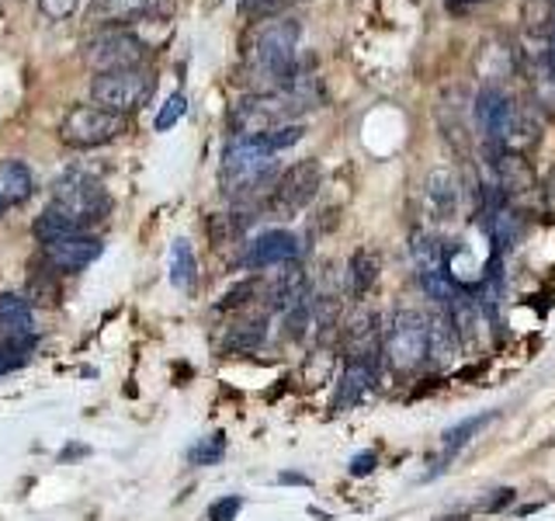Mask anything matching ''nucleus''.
Returning a JSON list of instances; mask_svg holds the SVG:
<instances>
[{
    "instance_id": "25",
    "label": "nucleus",
    "mask_w": 555,
    "mask_h": 521,
    "mask_svg": "<svg viewBox=\"0 0 555 521\" xmlns=\"http://www.w3.org/2000/svg\"><path fill=\"white\" fill-rule=\"evenodd\" d=\"M222 456H225V434L222 431L208 434V439H202V442H195L188 448V459L195 466H216Z\"/></svg>"
},
{
    "instance_id": "9",
    "label": "nucleus",
    "mask_w": 555,
    "mask_h": 521,
    "mask_svg": "<svg viewBox=\"0 0 555 521\" xmlns=\"http://www.w3.org/2000/svg\"><path fill=\"white\" fill-rule=\"evenodd\" d=\"M150 56V46L129 28H104L83 42V63L98 74H115V69L143 66Z\"/></svg>"
},
{
    "instance_id": "4",
    "label": "nucleus",
    "mask_w": 555,
    "mask_h": 521,
    "mask_svg": "<svg viewBox=\"0 0 555 521\" xmlns=\"http://www.w3.org/2000/svg\"><path fill=\"white\" fill-rule=\"evenodd\" d=\"M382 358H386L389 369L399 376L430 365V313L416 306H399L386 327Z\"/></svg>"
},
{
    "instance_id": "16",
    "label": "nucleus",
    "mask_w": 555,
    "mask_h": 521,
    "mask_svg": "<svg viewBox=\"0 0 555 521\" xmlns=\"http://www.w3.org/2000/svg\"><path fill=\"white\" fill-rule=\"evenodd\" d=\"M35 195V178L28 164L22 161H4L0 164V219H4L11 208L25 205Z\"/></svg>"
},
{
    "instance_id": "19",
    "label": "nucleus",
    "mask_w": 555,
    "mask_h": 521,
    "mask_svg": "<svg viewBox=\"0 0 555 521\" xmlns=\"http://www.w3.org/2000/svg\"><path fill=\"white\" fill-rule=\"evenodd\" d=\"M378 271H382V260L372 247H358L347 260V289H351L354 300H364L375 282H378Z\"/></svg>"
},
{
    "instance_id": "8",
    "label": "nucleus",
    "mask_w": 555,
    "mask_h": 521,
    "mask_svg": "<svg viewBox=\"0 0 555 521\" xmlns=\"http://www.w3.org/2000/svg\"><path fill=\"white\" fill-rule=\"evenodd\" d=\"M126 132V118L101 104H74L60 122V139L74 150H98Z\"/></svg>"
},
{
    "instance_id": "28",
    "label": "nucleus",
    "mask_w": 555,
    "mask_h": 521,
    "mask_svg": "<svg viewBox=\"0 0 555 521\" xmlns=\"http://www.w3.org/2000/svg\"><path fill=\"white\" fill-rule=\"evenodd\" d=\"M31 347H22V344H0V376H8L14 369H22L28 361Z\"/></svg>"
},
{
    "instance_id": "1",
    "label": "nucleus",
    "mask_w": 555,
    "mask_h": 521,
    "mask_svg": "<svg viewBox=\"0 0 555 521\" xmlns=\"http://www.w3.org/2000/svg\"><path fill=\"white\" fill-rule=\"evenodd\" d=\"M299 39H302V25L285 14L257 25L254 39L243 49V69H240L250 94L285 91V87L309 77V63L299 60Z\"/></svg>"
},
{
    "instance_id": "31",
    "label": "nucleus",
    "mask_w": 555,
    "mask_h": 521,
    "mask_svg": "<svg viewBox=\"0 0 555 521\" xmlns=\"http://www.w3.org/2000/svg\"><path fill=\"white\" fill-rule=\"evenodd\" d=\"M77 8H80V0H39V11L49 17V22H66Z\"/></svg>"
},
{
    "instance_id": "12",
    "label": "nucleus",
    "mask_w": 555,
    "mask_h": 521,
    "mask_svg": "<svg viewBox=\"0 0 555 521\" xmlns=\"http://www.w3.org/2000/svg\"><path fill=\"white\" fill-rule=\"evenodd\" d=\"M0 344L35 347V313L17 292H0Z\"/></svg>"
},
{
    "instance_id": "23",
    "label": "nucleus",
    "mask_w": 555,
    "mask_h": 521,
    "mask_svg": "<svg viewBox=\"0 0 555 521\" xmlns=\"http://www.w3.org/2000/svg\"><path fill=\"white\" fill-rule=\"evenodd\" d=\"M31 233L39 243H49V240H60V237H69V233H83V230L66 213H60L56 205H46V213L35 216Z\"/></svg>"
},
{
    "instance_id": "30",
    "label": "nucleus",
    "mask_w": 555,
    "mask_h": 521,
    "mask_svg": "<svg viewBox=\"0 0 555 521\" xmlns=\"http://www.w3.org/2000/svg\"><path fill=\"white\" fill-rule=\"evenodd\" d=\"M240 508H243V497H219L212 508H208V521H236V514H240Z\"/></svg>"
},
{
    "instance_id": "14",
    "label": "nucleus",
    "mask_w": 555,
    "mask_h": 521,
    "mask_svg": "<svg viewBox=\"0 0 555 521\" xmlns=\"http://www.w3.org/2000/svg\"><path fill=\"white\" fill-rule=\"evenodd\" d=\"M309 278L299 265H285V271H278L271 282L264 285V303L274 313H288L292 306H299L309 300Z\"/></svg>"
},
{
    "instance_id": "36",
    "label": "nucleus",
    "mask_w": 555,
    "mask_h": 521,
    "mask_svg": "<svg viewBox=\"0 0 555 521\" xmlns=\"http://www.w3.org/2000/svg\"><path fill=\"white\" fill-rule=\"evenodd\" d=\"M545 46L555 49V14H552V22H548V35H545Z\"/></svg>"
},
{
    "instance_id": "26",
    "label": "nucleus",
    "mask_w": 555,
    "mask_h": 521,
    "mask_svg": "<svg viewBox=\"0 0 555 521\" xmlns=\"http://www.w3.org/2000/svg\"><path fill=\"white\" fill-rule=\"evenodd\" d=\"M295 4H302V0H240V11L254 17V22H271V17H282Z\"/></svg>"
},
{
    "instance_id": "15",
    "label": "nucleus",
    "mask_w": 555,
    "mask_h": 521,
    "mask_svg": "<svg viewBox=\"0 0 555 521\" xmlns=\"http://www.w3.org/2000/svg\"><path fill=\"white\" fill-rule=\"evenodd\" d=\"M378 386V365L369 361H347L340 382H337V396H334V410H351L358 407L364 396Z\"/></svg>"
},
{
    "instance_id": "5",
    "label": "nucleus",
    "mask_w": 555,
    "mask_h": 521,
    "mask_svg": "<svg viewBox=\"0 0 555 521\" xmlns=\"http://www.w3.org/2000/svg\"><path fill=\"white\" fill-rule=\"evenodd\" d=\"M49 205H56L60 213H66L69 219L80 226V230L101 223L104 216L112 213L108 191L101 188L98 178H91V174H83V170L60 174L56 185H52V202Z\"/></svg>"
},
{
    "instance_id": "37",
    "label": "nucleus",
    "mask_w": 555,
    "mask_h": 521,
    "mask_svg": "<svg viewBox=\"0 0 555 521\" xmlns=\"http://www.w3.org/2000/svg\"><path fill=\"white\" fill-rule=\"evenodd\" d=\"M441 521H468L465 514H448V518H441Z\"/></svg>"
},
{
    "instance_id": "3",
    "label": "nucleus",
    "mask_w": 555,
    "mask_h": 521,
    "mask_svg": "<svg viewBox=\"0 0 555 521\" xmlns=\"http://www.w3.org/2000/svg\"><path fill=\"white\" fill-rule=\"evenodd\" d=\"M278 161L271 153L250 147L243 136H233L230 147L222 153V167H219V185L222 195L233 202H264L268 191L278 181Z\"/></svg>"
},
{
    "instance_id": "21",
    "label": "nucleus",
    "mask_w": 555,
    "mask_h": 521,
    "mask_svg": "<svg viewBox=\"0 0 555 521\" xmlns=\"http://www.w3.org/2000/svg\"><path fill=\"white\" fill-rule=\"evenodd\" d=\"M170 282L181 292H191L198 282V260L188 240H173V247H170Z\"/></svg>"
},
{
    "instance_id": "29",
    "label": "nucleus",
    "mask_w": 555,
    "mask_h": 521,
    "mask_svg": "<svg viewBox=\"0 0 555 521\" xmlns=\"http://www.w3.org/2000/svg\"><path fill=\"white\" fill-rule=\"evenodd\" d=\"M257 282H254V278H250V282H240L236 289H230V292H225L222 295V303H219V309H240V306H247L250 300H254V295H257Z\"/></svg>"
},
{
    "instance_id": "33",
    "label": "nucleus",
    "mask_w": 555,
    "mask_h": 521,
    "mask_svg": "<svg viewBox=\"0 0 555 521\" xmlns=\"http://www.w3.org/2000/svg\"><path fill=\"white\" fill-rule=\"evenodd\" d=\"M375 466H378V456L375 452H358V456L351 459V476H369V473H375Z\"/></svg>"
},
{
    "instance_id": "35",
    "label": "nucleus",
    "mask_w": 555,
    "mask_h": 521,
    "mask_svg": "<svg viewBox=\"0 0 555 521\" xmlns=\"http://www.w3.org/2000/svg\"><path fill=\"white\" fill-rule=\"evenodd\" d=\"M278 480H282V483H309V476H302V473H282Z\"/></svg>"
},
{
    "instance_id": "13",
    "label": "nucleus",
    "mask_w": 555,
    "mask_h": 521,
    "mask_svg": "<svg viewBox=\"0 0 555 521\" xmlns=\"http://www.w3.org/2000/svg\"><path fill=\"white\" fill-rule=\"evenodd\" d=\"M490 421H496V410H482V414H473V417H462L459 424H451L444 434H441V456L438 459H430V473L424 476V480H430V476H441L444 473V466L459 456V452L476 439V434L490 424Z\"/></svg>"
},
{
    "instance_id": "34",
    "label": "nucleus",
    "mask_w": 555,
    "mask_h": 521,
    "mask_svg": "<svg viewBox=\"0 0 555 521\" xmlns=\"http://www.w3.org/2000/svg\"><path fill=\"white\" fill-rule=\"evenodd\" d=\"M476 4H486V0H448L451 11H465V8H476Z\"/></svg>"
},
{
    "instance_id": "18",
    "label": "nucleus",
    "mask_w": 555,
    "mask_h": 521,
    "mask_svg": "<svg viewBox=\"0 0 555 521\" xmlns=\"http://www.w3.org/2000/svg\"><path fill=\"white\" fill-rule=\"evenodd\" d=\"M459 202H462V188L459 178L451 170H434L427 178V208L430 219L448 223L459 216Z\"/></svg>"
},
{
    "instance_id": "10",
    "label": "nucleus",
    "mask_w": 555,
    "mask_h": 521,
    "mask_svg": "<svg viewBox=\"0 0 555 521\" xmlns=\"http://www.w3.org/2000/svg\"><path fill=\"white\" fill-rule=\"evenodd\" d=\"M302 257V243L288 230H268L247 243L240 265L247 271H264V268H282V265H295Z\"/></svg>"
},
{
    "instance_id": "17",
    "label": "nucleus",
    "mask_w": 555,
    "mask_h": 521,
    "mask_svg": "<svg viewBox=\"0 0 555 521\" xmlns=\"http://www.w3.org/2000/svg\"><path fill=\"white\" fill-rule=\"evenodd\" d=\"M160 8H164L160 0H94L91 17L94 22H104L108 28H121L132 22H143V17L156 14Z\"/></svg>"
},
{
    "instance_id": "20",
    "label": "nucleus",
    "mask_w": 555,
    "mask_h": 521,
    "mask_svg": "<svg viewBox=\"0 0 555 521\" xmlns=\"http://www.w3.org/2000/svg\"><path fill=\"white\" fill-rule=\"evenodd\" d=\"M268 338V320L257 317V320H243V323H233L225 330L222 338V352L230 355H247V352H257L260 344Z\"/></svg>"
},
{
    "instance_id": "22",
    "label": "nucleus",
    "mask_w": 555,
    "mask_h": 521,
    "mask_svg": "<svg viewBox=\"0 0 555 521\" xmlns=\"http://www.w3.org/2000/svg\"><path fill=\"white\" fill-rule=\"evenodd\" d=\"M302 136H306V126H302V122H288V126H274V129L254 132V136H243V139H247L250 147H257V150H264V153L274 156V153H282V150L295 147Z\"/></svg>"
},
{
    "instance_id": "24",
    "label": "nucleus",
    "mask_w": 555,
    "mask_h": 521,
    "mask_svg": "<svg viewBox=\"0 0 555 521\" xmlns=\"http://www.w3.org/2000/svg\"><path fill=\"white\" fill-rule=\"evenodd\" d=\"M250 223H254V216H247V213H219V216L208 219V237H212L216 247H222V243L240 240L243 233H247Z\"/></svg>"
},
{
    "instance_id": "2",
    "label": "nucleus",
    "mask_w": 555,
    "mask_h": 521,
    "mask_svg": "<svg viewBox=\"0 0 555 521\" xmlns=\"http://www.w3.org/2000/svg\"><path fill=\"white\" fill-rule=\"evenodd\" d=\"M323 91L317 77H302L299 84L285 87V91H268V94H247L233 104L230 112V129L233 136H254L274 126H288L299 115L320 109Z\"/></svg>"
},
{
    "instance_id": "11",
    "label": "nucleus",
    "mask_w": 555,
    "mask_h": 521,
    "mask_svg": "<svg viewBox=\"0 0 555 521\" xmlns=\"http://www.w3.org/2000/svg\"><path fill=\"white\" fill-rule=\"evenodd\" d=\"M104 254V243L91 233H69L42 243V260L56 275H77Z\"/></svg>"
},
{
    "instance_id": "27",
    "label": "nucleus",
    "mask_w": 555,
    "mask_h": 521,
    "mask_svg": "<svg viewBox=\"0 0 555 521\" xmlns=\"http://www.w3.org/2000/svg\"><path fill=\"white\" fill-rule=\"evenodd\" d=\"M184 112H188V98H184L181 91H178V94H170V98L164 101V109L156 112V122H153L156 132L173 129V126H178V122L184 118Z\"/></svg>"
},
{
    "instance_id": "7",
    "label": "nucleus",
    "mask_w": 555,
    "mask_h": 521,
    "mask_svg": "<svg viewBox=\"0 0 555 521\" xmlns=\"http://www.w3.org/2000/svg\"><path fill=\"white\" fill-rule=\"evenodd\" d=\"M156 91V74L146 66H132V69H115V74H98L91 80V98L101 109H108L115 115H132L153 98Z\"/></svg>"
},
{
    "instance_id": "6",
    "label": "nucleus",
    "mask_w": 555,
    "mask_h": 521,
    "mask_svg": "<svg viewBox=\"0 0 555 521\" xmlns=\"http://www.w3.org/2000/svg\"><path fill=\"white\" fill-rule=\"evenodd\" d=\"M320 185H323V167H320V161L306 156V161L292 164L288 170L278 174L268 199L260 202V213L271 219H295L312 199H317Z\"/></svg>"
},
{
    "instance_id": "32",
    "label": "nucleus",
    "mask_w": 555,
    "mask_h": 521,
    "mask_svg": "<svg viewBox=\"0 0 555 521\" xmlns=\"http://www.w3.org/2000/svg\"><path fill=\"white\" fill-rule=\"evenodd\" d=\"M514 497H517L514 486H500V491H493L490 497H482V500H479V511H490V514H496V511H503V508H511Z\"/></svg>"
}]
</instances>
